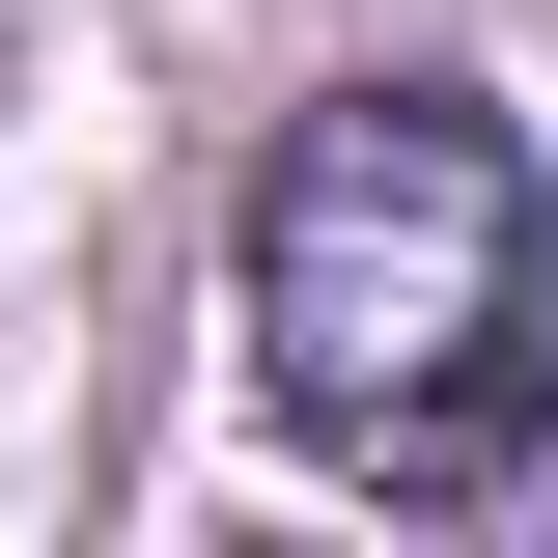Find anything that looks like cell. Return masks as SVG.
Segmentation results:
<instances>
[{
	"label": "cell",
	"instance_id": "cell-1",
	"mask_svg": "<svg viewBox=\"0 0 558 558\" xmlns=\"http://www.w3.org/2000/svg\"><path fill=\"white\" fill-rule=\"evenodd\" d=\"M252 391L391 502H502L558 418V196L475 84H336L252 168Z\"/></svg>",
	"mask_w": 558,
	"mask_h": 558
}]
</instances>
